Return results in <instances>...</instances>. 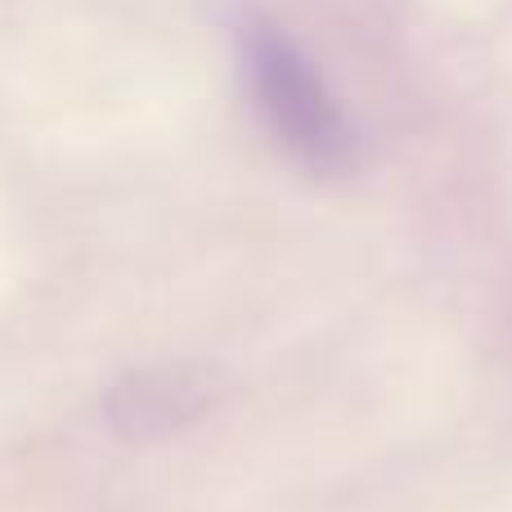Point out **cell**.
<instances>
[{
  "label": "cell",
  "mask_w": 512,
  "mask_h": 512,
  "mask_svg": "<svg viewBox=\"0 0 512 512\" xmlns=\"http://www.w3.org/2000/svg\"><path fill=\"white\" fill-rule=\"evenodd\" d=\"M239 68L261 126L301 171L342 180L360 167V135L351 113L306 50L274 18H239Z\"/></svg>",
  "instance_id": "cell-1"
},
{
  "label": "cell",
  "mask_w": 512,
  "mask_h": 512,
  "mask_svg": "<svg viewBox=\"0 0 512 512\" xmlns=\"http://www.w3.org/2000/svg\"><path fill=\"white\" fill-rule=\"evenodd\" d=\"M216 396H221V382L212 369L149 364V369H131L113 382V391L104 396V418L122 441L149 445L198 423L216 405Z\"/></svg>",
  "instance_id": "cell-2"
}]
</instances>
